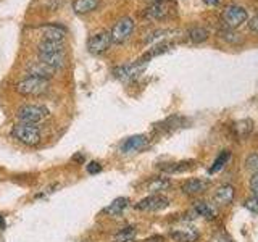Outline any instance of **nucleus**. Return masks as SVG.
I'll use <instances>...</instances> for the list:
<instances>
[{
	"label": "nucleus",
	"instance_id": "f257e3e1",
	"mask_svg": "<svg viewBox=\"0 0 258 242\" xmlns=\"http://www.w3.org/2000/svg\"><path fill=\"white\" fill-rule=\"evenodd\" d=\"M48 108L44 105H37V103H29V105H23L18 110L16 116H18L20 123H29V125H37L40 121H44L48 118Z\"/></svg>",
	"mask_w": 258,
	"mask_h": 242
},
{
	"label": "nucleus",
	"instance_id": "f03ea898",
	"mask_svg": "<svg viewBox=\"0 0 258 242\" xmlns=\"http://www.w3.org/2000/svg\"><path fill=\"white\" fill-rule=\"evenodd\" d=\"M13 137L18 139L24 145H37L42 139V134H40V128L36 125H29V123H18L13 126Z\"/></svg>",
	"mask_w": 258,
	"mask_h": 242
},
{
	"label": "nucleus",
	"instance_id": "7ed1b4c3",
	"mask_svg": "<svg viewBox=\"0 0 258 242\" xmlns=\"http://www.w3.org/2000/svg\"><path fill=\"white\" fill-rule=\"evenodd\" d=\"M16 91H18L21 95H28V97L42 95L48 91V81L29 76V78L23 79L16 84Z\"/></svg>",
	"mask_w": 258,
	"mask_h": 242
},
{
	"label": "nucleus",
	"instance_id": "20e7f679",
	"mask_svg": "<svg viewBox=\"0 0 258 242\" xmlns=\"http://www.w3.org/2000/svg\"><path fill=\"white\" fill-rule=\"evenodd\" d=\"M221 18L231 29H234V28H239L240 24H244L248 20V13L245 8L240 5H228L223 10Z\"/></svg>",
	"mask_w": 258,
	"mask_h": 242
},
{
	"label": "nucleus",
	"instance_id": "39448f33",
	"mask_svg": "<svg viewBox=\"0 0 258 242\" xmlns=\"http://www.w3.org/2000/svg\"><path fill=\"white\" fill-rule=\"evenodd\" d=\"M111 36L108 31H99L89 37L87 48L92 55H102L110 48L111 45Z\"/></svg>",
	"mask_w": 258,
	"mask_h": 242
},
{
	"label": "nucleus",
	"instance_id": "423d86ee",
	"mask_svg": "<svg viewBox=\"0 0 258 242\" xmlns=\"http://www.w3.org/2000/svg\"><path fill=\"white\" fill-rule=\"evenodd\" d=\"M134 31V21L129 18V16H124L121 18L115 26H113L110 36H111V42L113 44H123L126 39H129V36L133 34Z\"/></svg>",
	"mask_w": 258,
	"mask_h": 242
},
{
	"label": "nucleus",
	"instance_id": "0eeeda50",
	"mask_svg": "<svg viewBox=\"0 0 258 242\" xmlns=\"http://www.w3.org/2000/svg\"><path fill=\"white\" fill-rule=\"evenodd\" d=\"M147 67V62L139 60V62H134V63H129V65H123V67H118L113 70V75L115 78H118L119 81H131L134 78H137L141 73L145 70Z\"/></svg>",
	"mask_w": 258,
	"mask_h": 242
},
{
	"label": "nucleus",
	"instance_id": "6e6552de",
	"mask_svg": "<svg viewBox=\"0 0 258 242\" xmlns=\"http://www.w3.org/2000/svg\"><path fill=\"white\" fill-rule=\"evenodd\" d=\"M169 205V200L160 194H152V196L142 199L141 202H137L136 208L142 210V212H158V210H163Z\"/></svg>",
	"mask_w": 258,
	"mask_h": 242
},
{
	"label": "nucleus",
	"instance_id": "1a4fd4ad",
	"mask_svg": "<svg viewBox=\"0 0 258 242\" xmlns=\"http://www.w3.org/2000/svg\"><path fill=\"white\" fill-rule=\"evenodd\" d=\"M150 141L147 139V136L144 134H137V136H131L121 144L119 150L123 153H137V152H142L149 147Z\"/></svg>",
	"mask_w": 258,
	"mask_h": 242
},
{
	"label": "nucleus",
	"instance_id": "9d476101",
	"mask_svg": "<svg viewBox=\"0 0 258 242\" xmlns=\"http://www.w3.org/2000/svg\"><path fill=\"white\" fill-rule=\"evenodd\" d=\"M26 71L29 76H34V78H40V79H52L53 75H55V70L50 68L48 65L42 63V62H29L28 67H26Z\"/></svg>",
	"mask_w": 258,
	"mask_h": 242
},
{
	"label": "nucleus",
	"instance_id": "9b49d317",
	"mask_svg": "<svg viewBox=\"0 0 258 242\" xmlns=\"http://www.w3.org/2000/svg\"><path fill=\"white\" fill-rule=\"evenodd\" d=\"M39 53V60L48 65L50 68H53L55 71L64 67L67 63V55H64V50L61 52H37Z\"/></svg>",
	"mask_w": 258,
	"mask_h": 242
},
{
	"label": "nucleus",
	"instance_id": "f8f14e48",
	"mask_svg": "<svg viewBox=\"0 0 258 242\" xmlns=\"http://www.w3.org/2000/svg\"><path fill=\"white\" fill-rule=\"evenodd\" d=\"M169 237L176 242H197L200 234L196 228H179L169 231Z\"/></svg>",
	"mask_w": 258,
	"mask_h": 242
},
{
	"label": "nucleus",
	"instance_id": "ddd939ff",
	"mask_svg": "<svg viewBox=\"0 0 258 242\" xmlns=\"http://www.w3.org/2000/svg\"><path fill=\"white\" fill-rule=\"evenodd\" d=\"M210 183L207 179H200V177H192V179H187L182 184V192L185 196H197V194H202L204 191L208 189Z\"/></svg>",
	"mask_w": 258,
	"mask_h": 242
},
{
	"label": "nucleus",
	"instance_id": "4468645a",
	"mask_svg": "<svg viewBox=\"0 0 258 242\" xmlns=\"http://www.w3.org/2000/svg\"><path fill=\"white\" fill-rule=\"evenodd\" d=\"M40 34H42L44 40H53V42H63L67 31L60 28L58 24H45L40 26Z\"/></svg>",
	"mask_w": 258,
	"mask_h": 242
},
{
	"label": "nucleus",
	"instance_id": "2eb2a0df",
	"mask_svg": "<svg viewBox=\"0 0 258 242\" xmlns=\"http://www.w3.org/2000/svg\"><path fill=\"white\" fill-rule=\"evenodd\" d=\"M145 18L149 20H163L169 15V7L168 4H152L147 7V10H145Z\"/></svg>",
	"mask_w": 258,
	"mask_h": 242
},
{
	"label": "nucleus",
	"instance_id": "dca6fc26",
	"mask_svg": "<svg viewBox=\"0 0 258 242\" xmlns=\"http://www.w3.org/2000/svg\"><path fill=\"white\" fill-rule=\"evenodd\" d=\"M194 213H196L197 216H202L205 218V220H215L218 212H216V207L208 204V202H196V205H194Z\"/></svg>",
	"mask_w": 258,
	"mask_h": 242
},
{
	"label": "nucleus",
	"instance_id": "f3484780",
	"mask_svg": "<svg viewBox=\"0 0 258 242\" xmlns=\"http://www.w3.org/2000/svg\"><path fill=\"white\" fill-rule=\"evenodd\" d=\"M215 202L218 205H229L234 199V188L231 184H224L221 188H218L215 192Z\"/></svg>",
	"mask_w": 258,
	"mask_h": 242
},
{
	"label": "nucleus",
	"instance_id": "a211bd4d",
	"mask_svg": "<svg viewBox=\"0 0 258 242\" xmlns=\"http://www.w3.org/2000/svg\"><path fill=\"white\" fill-rule=\"evenodd\" d=\"M127 205H129L127 197H118V199L113 200L108 207L103 208V213H107L110 216H119L127 208Z\"/></svg>",
	"mask_w": 258,
	"mask_h": 242
},
{
	"label": "nucleus",
	"instance_id": "6ab92c4d",
	"mask_svg": "<svg viewBox=\"0 0 258 242\" xmlns=\"http://www.w3.org/2000/svg\"><path fill=\"white\" fill-rule=\"evenodd\" d=\"M97 7H99V0H75V2H73V10L78 15L91 13Z\"/></svg>",
	"mask_w": 258,
	"mask_h": 242
},
{
	"label": "nucleus",
	"instance_id": "aec40b11",
	"mask_svg": "<svg viewBox=\"0 0 258 242\" xmlns=\"http://www.w3.org/2000/svg\"><path fill=\"white\" fill-rule=\"evenodd\" d=\"M196 166V161H179V163H166L163 166H160L163 169L165 173H184V171H189Z\"/></svg>",
	"mask_w": 258,
	"mask_h": 242
},
{
	"label": "nucleus",
	"instance_id": "412c9836",
	"mask_svg": "<svg viewBox=\"0 0 258 242\" xmlns=\"http://www.w3.org/2000/svg\"><path fill=\"white\" fill-rule=\"evenodd\" d=\"M136 228L134 226H126V228L119 229L115 236H113V242H129V240H136Z\"/></svg>",
	"mask_w": 258,
	"mask_h": 242
},
{
	"label": "nucleus",
	"instance_id": "4be33fe9",
	"mask_svg": "<svg viewBox=\"0 0 258 242\" xmlns=\"http://www.w3.org/2000/svg\"><path fill=\"white\" fill-rule=\"evenodd\" d=\"M169 186H171V183H169V179H166V177H153V179L149 181L147 184V189L153 194H157L160 191H165L168 189Z\"/></svg>",
	"mask_w": 258,
	"mask_h": 242
},
{
	"label": "nucleus",
	"instance_id": "5701e85b",
	"mask_svg": "<svg viewBox=\"0 0 258 242\" xmlns=\"http://www.w3.org/2000/svg\"><path fill=\"white\" fill-rule=\"evenodd\" d=\"M189 39L192 40L194 44H200V42H205L208 39V31L205 28H200V26H196L189 29Z\"/></svg>",
	"mask_w": 258,
	"mask_h": 242
},
{
	"label": "nucleus",
	"instance_id": "b1692460",
	"mask_svg": "<svg viewBox=\"0 0 258 242\" xmlns=\"http://www.w3.org/2000/svg\"><path fill=\"white\" fill-rule=\"evenodd\" d=\"M64 50V44L63 42H53V40H42L39 44V50L37 52H61Z\"/></svg>",
	"mask_w": 258,
	"mask_h": 242
},
{
	"label": "nucleus",
	"instance_id": "393cba45",
	"mask_svg": "<svg viewBox=\"0 0 258 242\" xmlns=\"http://www.w3.org/2000/svg\"><path fill=\"white\" fill-rule=\"evenodd\" d=\"M229 158H231L229 150H223V152L220 153V155H218V158L215 160L213 166L210 168V173H218V171H220V169H223V168H224V165L229 161Z\"/></svg>",
	"mask_w": 258,
	"mask_h": 242
},
{
	"label": "nucleus",
	"instance_id": "a878e982",
	"mask_svg": "<svg viewBox=\"0 0 258 242\" xmlns=\"http://www.w3.org/2000/svg\"><path fill=\"white\" fill-rule=\"evenodd\" d=\"M221 39H224L228 44H232V45H236V44H240L242 42V37L239 34H236V32H232V31H223L221 32Z\"/></svg>",
	"mask_w": 258,
	"mask_h": 242
},
{
	"label": "nucleus",
	"instance_id": "bb28decb",
	"mask_svg": "<svg viewBox=\"0 0 258 242\" xmlns=\"http://www.w3.org/2000/svg\"><path fill=\"white\" fill-rule=\"evenodd\" d=\"M245 166H247V169H250V171L258 173V153L248 155V158L245 160Z\"/></svg>",
	"mask_w": 258,
	"mask_h": 242
},
{
	"label": "nucleus",
	"instance_id": "cd10ccee",
	"mask_svg": "<svg viewBox=\"0 0 258 242\" xmlns=\"http://www.w3.org/2000/svg\"><path fill=\"white\" fill-rule=\"evenodd\" d=\"M244 207L248 210V212H252L255 215H258V197H250L244 202Z\"/></svg>",
	"mask_w": 258,
	"mask_h": 242
},
{
	"label": "nucleus",
	"instance_id": "c85d7f7f",
	"mask_svg": "<svg viewBox=\"0 0 258 242\" xmlns=\"http://www.w3.org/2000/svg\"><path fill=\"white\" fill-rule=\"evenodd\" d=\"M86 169L89 174H99L102 171V165L99 163V161H89V163L86 165Z\"/></svg>",
	"mask_w": 258,
	"mask_h": 242
},
{
	"label": "nucleus",
	"instance_id": "c756f323",
	"mask_svg": "<svg viewBox=\"0 0 258 242\" xmlns=\"http://www.w3.org/2000/svg\"><path fill=\"white\" fill-rule=\"evenodd\" d=\"M210 242H234L228 234H224V232H218L215 234V236L210 239Z\"/></svg>",
	"mask_w": 258,
	"mask_h": 242
},
{
	"label": "nucleus",
	"instance_id": "7c9ffc66",
	"mask_svg": "<svg viewBox=\"0 0 258 242\" xmlns=\"http://www.w3.org/2000/svg\"><path fill=\"white\" fill-rule=\"evenodd\" d=\"M250 191L253 192L255 197H258V173H253L252 179H250Z\"/></svg>",
	"mask_w": 258,
	"mask_h": 242
},
{
	"label": "nucleus",
	"instance_id": "2f4dec72",
	"mask_svg": "<svg viewBox=\"0 0 258 242\" xmlns=\"http://www.w3.org/2000/svg\"><path fill=\"white\" fill-rule=\"evenodd\" d=\"M248 26H250V29H252L253 32H258V15H256V16H253V18L250 20Z\"/></svg>",
	"mask_w": 258,
	"mask_h": 242
},
{
	"label": "nucleus",
	"instance_id": "473e14b6",
	"mask_svg": "<svg viewBox=\"0 0 258 242\" xmlns=\"http://www.w3.org/2000/svg\"><path fill=\"white\" fill-rule=\"evenodd\" d=\"M144 242H165V239L161 236H153V237H149L147 240H144Z\"/></svg>",
	"mask_w": 258,
	"mask_h": 242
},
{
	"label": "nucleus",
	"instance_id": "72a5a7b5",
	"mask_svg": "<svg viewBox=\"0 0 258 242\" xmlns=\"http://www.w3.org/2000/svg\"><path fill=\"white\" fill-rule=\"evenodd\" d=\"M204 2H205L207 5H210V7H215V5L220 4V0H204Z\"/></svg>",
	"mask_w": 258,
	"mask_h": 242
},
{
	"label": "nucleus",
	"instance_id": "f704fd0d",
	"mask_svg": "<svg viewBox=\"0 0 258 242\" xmlns=\"http://www.w3.org/2000/svg\"><path fill=\"white\" fill-rule=\"evenodd\" d=\"M145 2H149L152 5V4H165V2H169V0H145Z\"/></svg>",
	"mask_w": 258,
	"mask_h": 242
},
{
	"label": "nucleus",
	"instance_id": "c9c22d12",
	"mask_svg": "<svg viewBox=\"0 0 258 242\" xmlns=\"http://www.w3.org/2000/svg\"><path fill=\"white\" fill-rule=\"evenodd\" d=\"M0 229H5V221H4V216L0 215Z\"/></svg>",
	"mask_w": 258,
	"mask_h": 242
},
{
	"label": "nucleus",
	"instance_id": "e433bc0d",
	"mask_svg": "<svg viewBox=\"0 0 258 242\" xmlns=\"http://www.w3.org/2000/svg\"><path fill=\"white\" fill-rule=\"evenodd\" d=\"M129 242H136V240H129Z\"/></svg>",
	"mask_w": 258,
	"mask_h": 242
}]
</instances>
